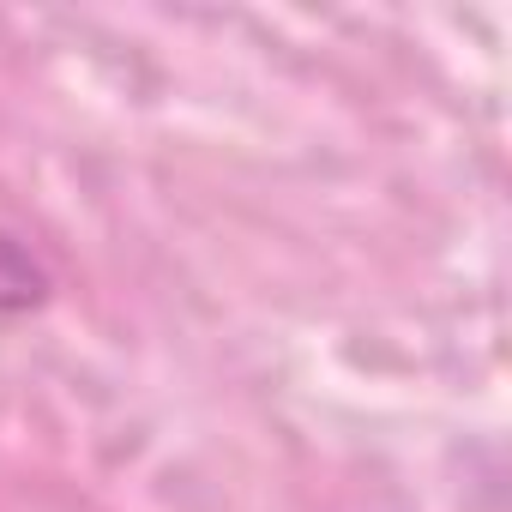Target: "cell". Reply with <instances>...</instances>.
<instances>
[{"label": "cell", "mask_w": 512, "mask_h": 512, "mask_svg": "<svg viewBox=\"0 0 512 512\" xmlns=\"http://www.w3.org/2000/svg\"><path fill=\"white\" fill-rule=\"evenodd\" d=\"M49 296H55V278H49V266L31 253V241H19L13 229H0V320L37 314Z\"/></svg>", "instance_id": "6da1fadb"}]
</instances>
